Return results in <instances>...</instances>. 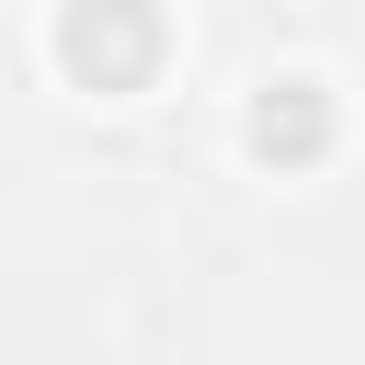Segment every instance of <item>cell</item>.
<instances>
[{
    "label": "cell",
    "mask_w": 365,
    "mask_h": 365,
    "mask_svg": "<svg viewBox=\"0 0 365 365\" xmlns=\"http://www.w3.org/2000/svg\"><path fill=\"white\" fill-rule=\"evenodd\" d=\"M148 46H160L148 0H68V23H57V57H68V68L91 80V91L137 80V68H148Z\"/></svg>",
    "instance_id": "1"
},
{
    "label": "cell",
    "mask_w": 365,
    "mask_h": 365,
    "mask_svg": "<svg viewBox=\"0 0 365 365\" xmlns=\"http://www.w3.org/2000/svg\"><path fill=\"white\" fill-rule=\"evenodd\" d=\"M331 137V114H319V80H274L262 103H251V148L262 160H308Z\"/></svg>",
    "instance_id": "2"
}]
</instances>
